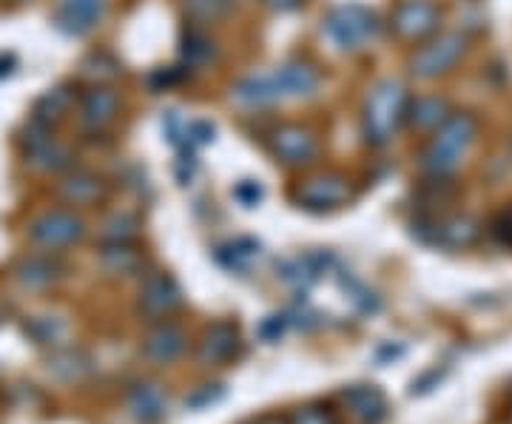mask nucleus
<instances>
[{
  "mask_svg": "<svg viewBox=\"0 0 512 424\" xmlns=\"http://www.w3.org/2000/svg\"><path fill=\"white\" fill-rule=\"evenodd\" d=\"M319 89V72L305 60H288L271 72H256L242 77L234 86V100L248 109L276 106L285 100H302Z\"/></svg>",
  "mask_w": 512,
  "mask_h": 424,
  "instance_id": "f257e3e1",
  "label": "nucleus"
},
{
  "mask_svg": "<svg viewBox=\"0 0 512 424\" xmlns=\"http://www.w3.org/2000/svg\"><path fill=\"white\" fill-rule=\"evenodd\" d=\"M131 410L140 416V419H146V422H154V419H160L165 410V399L160 388H154V385H140V388L131 393Z\"/></svg>",
  "mask_w": 512,
  "mask_h": 424,
  "instance_id": "a878e982",
  "label": "nucleus"
},
{
  "mask_svg": "<svg viewBox=\"0 0 512 424\" xmlns=\"http://www.w3.org/2000/svg\"><path fill=\"white\" fill-rule=\"evenodd\" d=\"M450 103L439 97V94H427V97H416L410 100V109H407V120L416 126L419 131H436L450 117Z\"/></svg>",
  "mask_w": 512,
  "mask_h": 424,
  "instance_id": "2eb2a0df",
  "label": "nucleus"
},
{
  "mask_svg": "<svg viewBox=\"0 0 512 424\" xmlns=\"http://www.w3.org/2000/svg\"><path fill=\"white\" fill-rule=\"evenodd\" d=\"M478 137V120L467 111H453L439 129L433 131L430 146L424 148L421 154V166L430 177H450L464 154L470 151V146L476 143Z\"/></svg>",
  "mask_w": 512,
  "mask_h": 424,
  "instance_id": "f03ea898",
  "label": "nucleus"
},
{
  "mask_svg": "<svg viewBox=\"0 0 512 424\" xmlns=\"http://www.w3.org/2000/svg\"><path fill=\"white\" fill-rule=\"evenodd\" d=\"M476 237L478 225L473 220H464V217H456V220L444 222V225H436V228H433V240L441 242V245H450V248L473 245Z\"/></svg>",
  "mask_w": 512,
  "mask_h": 424,
  "instance_id": "b1692460",
  "label": "nucleus"
},
{
  "mask_svg": "<svg viewBox=\"0 0 512 424\" xmlns=\"http://www.w3.org/2000/svg\"><path fill=\"white\" fill-rule=\"evenodd\" d=\"M441 12L433 0H402L390 18L393 35L404 43H421L439 32Z\"/></svg>",
  "mask_w": 512,
  "mask_h": 424,
  "instance_id": "0eeeda50",
  "label": "nucleus"
},
{
  "mask_svg": "<svg viewBox=\"0 0 512 424\" xmlns=\"http://www.w3.org/2000/svg\"><path fill=\"white\" fill-rule=\"evenodd\" d=\"M143 351L151 362H160V365L174 362L185 351V333L177 325H163L148 336Z\"/></svg>",
  "mask_w": 512,
  "mask_h": 424,
  "instance_id": "a211bd4d",
  "label": "nucleus"
},
{
  "mask_svg": "<svg viewBox=\"0 0 512 424\" xmlns=\"http://www.w3.org/2000/svg\"><path fill=\"white\" fill-rule=\"evenodd\" d=\"M180 57H183L185 69H202V66L214 63V57H217V43L205 35L200 26H191L183 35Z\"/></svg>",
  "mask_w": 512,
  "mask_h": 424,
  "instance_id": "6ab92c4d",
  "label": "nucleus"
},
{
  "mask_svg": "<svg viewBox=\"0 0 512 424\" xmlns=\"http://www.w3.org/2000/svg\"><path fill=\"white\" fill-rule=\"evenodd\" d=\"M234 197H237V200L242 205L254 208V205L259 203V200H262V188H259V185H256V183H251V180H245V183L234 188Z\"/></svg>",
  "mask_w": 512,
  "mask_h": 424,
  "instance_id": "c756f323",
  "label": "nucleus"
},
{
  "mask_svg": "<svg viewBox=\"0 0 512 424\" xmlns=\"http://www.w3.org/2000/svg\"><path fill=\"white\" fill-rule=\"evenodd\" d=\"M83 237H86V222L72 211H49L29 225V240L35 242L37 248H46V251L69 248Z\"/></svg>",
  "mask_w": 512,
  "mask_h": 424,
  "instance_id": "6e6552de",
  "label": "nucleus"
},
{
  "mask_svg": "<svg viewBox=\"0 0 512 424\" xmlns=\"http://www.w3.org/2000/svg\"><path fill=\"white\" fill-rule=\"evenodd\" d=\"M345 402H348L350 413L362 424H379L387 416V402L376 388H367V385L350 388L345 393Z\"/></svg>",
  "mask_w": 512,
  "mask_h": 424,
  "instance_id": "dca6fc26",
  "label": "nucleus"
},
{
  "mask_svg": "<svg viewBox=\"0 0 512 424\" xmlns=\"http://www.w3.org/2000/svg\"><path fill=\"white\" fill-rule=\"evenodd\" d=\"M237 328L234 325H228V322H220V325H214L211 331L205 333V339H202V348H200V359L202 362H225L231 353L237 351Z\"/></svg>",
  "mask_w": 512,
  "mask_h": 424,
  "instance_id": "412c9836",
  "label": "nucleus"
},
{
  "mask_svg": "<svg viewBox=\"0 0 512 424\" xmlns=\"http://www.w3.org/2000/svg\"><path fill=\"white\" fill-rule=\"evenodd\" d=\"M109 12V0H60L55 9V26L69 37H86L94 32Z\"/></svg>",
  "mask_w": 512,
  "mask_h": 424,
  "instance_id": "9b49d317",
  "label": "nucleus"
},
{
  "mask_svg": "<svg viewBox=\"0 0 512 424\" xmlns=\"http://www.w3.org/2000/svg\"><path fill=\"white\" fill-rule=\"evenodd\" d=\"M80 74L86 80H92L94 86H103V83H109V80H114L120 74V63L109 52H92L80 63Z\"/></svg>",
  "mask_w": 512,
  "mask_h": 424,
  "instance_id": "393cba45",
  "label": "nucleus"
},
{
  "mask_svg": "<svg viewBox=\"0 0 512 424\" xmlns=\"http://www.w3.org/2000/svg\"><path fill=\"white\" fill-rule=\"evenodd\" d=\"M464 49H467V40L458 32H447V35L433 37L430 43H424L419 52L410 60V72L421 77V80H433V77H441L447 74L458 60L464 57Z\"/></svg>",
  "mask_w": 512,
  "mask_h": 424,
  "instance_id": "39448f33",
  "label": "nucleus"
},
{
  "mask_svg": "<svg viewBox=\"0 0 512 424\" xmlns=\"http://www.w3.org/2000/svg\"><path fill=\"white\" fill-rule=\"evenodd\" d=\"M137 234V220L131 214H114L103 225V240L106 242H128Z\"/></svg>",
  "mask_w": 512,
  "mask_h": 424,
  "instance_id": "c85d7f7f",
  "label": "nucleus"
},
{
  "mask_svg": "<svg viewBox=\"0 0 512 424\" xmlns=\"http://www.w3.org/2000/svg\"><path fill=\"white\" fill-rule=\"evenodd\" d=\"M18 279L26 288H46L57 279V262L52 257H29L20 262Z\"/></svg>",
  "mask_w": 512,
  "mask_h": 424,
  "instance_id": "5701e85b",
  "label": "nucleus"
},
{
  "mask_svg": "<svg viewBox=\"0 0 512 424\" xmlns=\"http://www.w3.org/2000/svg\"><path fill=\"white\" fill-rule=\"evenodd\" d=\"M328 265V254H305V257H296L282 265V279L296 285V288H308L311 282H316L328 271Z\"/></svg>",
  "mask_w": 512,
  "mask_h": 424,
  "instance_id": "aec40b11",
  "label": "nucleus"
},
{
  "mask_svg": "<svg viewBox=\"0 0 512 424\" xmlns=\"http://www.w3.org/2000/svg\"><path fill=\"white\" fill-rule=\"evenodd\" d=\"M495 234H498V237H501L504 242H510V245H512V211H510V214H504V217H501L498 228H495Z\"/></svg>",
  "mask_w": 512,
  "mask_h": 424,
  "instance_id": "473e14b6",
  "label": "nucleus"
},
{
  "mask_svg": "<svg viewBox=\"0 0 512 424\" xmlns=\"http://www.w3.org/2000/svg\"><path fill=\"white\" fill-rule=\"evenodd\" d=\"M353 191L342 174H316L293 188V200L305 211H333L350 203Z\"/></svg>",
  "mask_w": 512,
  "mask_h": 424,
  "instance_id": "423d86ee",
  "label": "nucleus"
},
{
  "mask_svg": "<svg viewBox=\"0 0 512 424\" xmlns=\"http://www.w3.org/2000/svg\"><path fill=\"white\" fill-rule=\"evenodd\" d=\"M57 197L69 205H97L106 197V183L89 171H72L57 185Z\"/></svg>",
  "mask_w": 512,
  "mask_h": 424,
  "instance_id": "4468645a",
  "label": "nucleus"
},
{
  "mask_svg": "<svg viewBox=\"0 0 512 424\" xmlns=\"http://www.w3.org/2000/svg\"><path fill=\"white\" fill-rule=\"evenodd\" d=\"M271 151L282 166H308L319 154V140L311 129L299 123H285L271 134Z\"/></svg>",
  "mask_w": 512,
  "mask_h": 424,
  "instance_id": "9d476101",
  "label": "nucleus"
},
{
  "mask_svg": "<svg viewBox=\"0 0 512 424\" xmlns=\"http://www.w3.org/2000/svg\"><path fill=\"white\" fill-rule=\"evenodd\" d=\"M74 97H77V94L72 92V86H57L52 92H46L35 103L32 120L40 123V126H46V129H52L55 123H60V120L72 111Z\"/></svg>",
  "mask_w": 512,
  "mask_h": 424,
  "instance_id": "f3484780",
  "label": "nucleus"
},
{
  "mask_svg": "<svg viewBox=\"0 0 512 424\" xmlns=\"http://www.w3.org/2000/svg\"><path fill=\"white\" fill-rule=\"evenodd\" d=\"M120 111V97L109 86H92L80 100V123L89 131H103L114 123Z\"/></svg>",
  "mask_w": 512,
  "mask_h": 424,
  "instance_id": "f8f14e48",
  "label": "nucleus"
},
{
  "mask_svg": "<svg viewBox=\"0 0 512 424\" xmlns=\"http://www.w3.org/2000/svg\"><path fill=\"white\" fill-rule=\"evenodd\" d=\"M220 262L225 268H231V271H245L251 262L259 259V242L254 240H234L228 242L225 248H220Z\"/></svg>",
  "mask_w": 512,
  "mask_h": 424,
  "instance_id": "bb28decb",
  "label": "nucleus"
},
{
  "mask_svg": "<svg viewBox=\"0 0 512 424\" xmlns=\"http://www.w3.org/2000/svg\"><path fill=\"white\" fill-rule=\"evenodd\" d=\"M382 32L379 15L362 3H345L330 9L325 18V35L339 52H362Z\"/></svg>",
  "mask_w": 512,
  "mask_h": 424,
  "instance_id": "20e7f679",
  "label": "nucleus"
},
{
  "mask_svg": "<svg viewBox=\"0 0 512 424\" xmlns=\"http://www.w3.org/2000/svg\"><path fill=\"white\" fill-rule=\"evenodd\" d=\"M140 265V257L128 248L126 242H111L103 251V268L111 274H128Z\"/></svg>",
  "mask_w": 512,
  "mask_h": 424,
  "instance_id": "cd10ccee",
  "label": "nucleus"
},
{
  "mask_svg": "<svg viewBox=\"0 0 512 424\" xmlns=\"http://www.w3.org/2000/svg\"><path fill=\"white\" fill-rule=\"evenodd\" d=\"M410 109V94L402 80H382L373 92L367 94L362 109V131L370 146H387L396 131L402 129Z\"/></svg>",
  "mask_w": 512,
  "mask_h": 424,
  "instance_id": "7ed1b4c3",
  "label": "nucleus"
},
{
  "mask_svg": "<svg viewBox=\"0 0 512 424\" xmlns=\"http://www.w3.org/2000/svg\"><path fill=\"white\" fill-rule=\"evenodd\" d=\"M32 137L26 143V163L43 174H63L74 166V151L52 137V129L32 120Z\"/></svg>",
  "mask_w": 512,
  "mask_h": 424,
  "instance_id": "1a4fd4ad",
  "label": "nucleus"
},
{
  "mask_svg": "<svg viewBox=\"0 0 512 424\" xmlns=\"http://www.w3.org/2000/svg\"><path fill=\"white\" fill-rule=\"evenodd\" d=\"M268 9H274V12H293V9H299L305 0H262Z\"/></svg>",
  "mask_w": 512,
  "mask_h": 424,
  "instance_id": "2f4dec72",
  "label": "nucleus"
},
{
  "mask_svg": "<svg viewBox=\"0 0 512 424\" xmlns=\"http://www.w3.org/2000/svg\"><path fill=\"white\" fill-rule=\"evenodd\" d=\"M293 424H333V419L319 407H305L293 416Z\"/></svg>",
  "mask_w": 512,
  "mask_h": 424,
  "instance_id": "7c9ffc66",
  "label": "nucleus"
},
{
  "mask_svg": "<svg viewBox=\"0 0 512 424\" xmlns=\"http://www.w3.org/2000/svg\"><path fill=\"white\" fill-rule=\"evenodd\" d=\"M143 311L148 316H163L171 314L180 302H183V294H180V285L168 274H151V277L143 282Z\"/></svg>",
  "mask_w": 512,
  "mask_h": 424,
  "instance_id": "ddd939ff",
  "label": "nucleus"
},
{
  "mask_svg": "<svg viewBox=\"0 0 512 424\" xmlns=\"http://www.w3.org/2000/svg\"><path fill=\"white\" fill-rule=\"evenodd\" d=\"M234 12V0H185V15L194 26H211L220 23Z\"/></svg>",
  "mask_w": 512,
  "mask_h": 424,
  "instance_id": "4be33fe9",
  "label": "nucleus"
},
{
  "mask_svg": "<svg viewBox=\"0 0 512 424\" xmlns=\"http://www.w3.org/2000/svg\"><path fill=\"white\" fill-rule=\"evenodd\" d=\"M268 424H282V422H268Z\"/></svg>",
  "mask_w": 512,
  "mask_h": 424,
  "instance_id": "72a5a7b5",
  "label": "nucleus"
}]
</instances>
